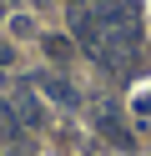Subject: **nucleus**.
Here are the masks:
<instances>
[{"mask_svg":"<svg viewBox=\"0 0 151 156\" xmlns=\"http://www.w3.org/2000/svg\"><path fill=\"white\" fill-rule=\"evenodd\" d=\"M70 30L81 35L86 51L101 45V5H96V0H70Z\"/></svg>","mask_w":151,"mask_h":156,"instance_id":"obj_1","label":"nucleus"},{"mask_svg":"<svg viewBox=\"0 0 151 156\" xmlns=\"http://www.w3.org/2000/svg\"><path fill=\"white\" fill-rule=\"evenodd\" d=\"M40 45H45V55H50V61H60V66H66L70 55H76V45H70V35H45Z\"/></svg>","mask_w":151,"mask_h":156,"instance_id":"obj_5","label":"nucleus"},{"mask_svg":"<svg viewBox=\"0 0 151 156\" xmlns=\"http://www.w3.org/2000/svg\"><path fill=\"white\" fill-rule=\"evenodd\" d=\"M10 111H15L20 126H30V131H35V126H45V106H40V96L30 91V86H20V91L10 96Z\"/></svg>","mask_w":151,"mask_h":156,"instance_id":"obj_2","label":"nucleus"},{"mask_svg":"<svg viewBox=\"0 0 151 156\" xmlns=\"http://www.w3.org/2000/svg\"><path fill=\"white\" fill-rule=\"evenodd\" d=\"M136 111H141V116H151V96H146V101H141V106H136Z\"/></svg>","mask_w":151,"mask_h":156,"instance_id":"obj_8","label":"nucleus"},{"mask_svg":"<svg viewBox=\"0 0 151 156\" xmlns=\"http://www.w3.org/2000/svg\"><path fill=\"white\" fill-rule=\"evenodd\" d=\"M35 86H40V91L50 96V101H60V106H76V101H81V96H76V86H70L66 76H40Z\"/></svg>","mask_w":151,"mask_h":156,"instance_id":"obj_4","label":"nucleus"},{"mask_svg":"<svg viewBox=\"0 0 151 156\" xmlns=\"http://www.w3.org/2000/svg\"><path fill=\"white\" fill-rule=\"evenodd\" d=\"M10 30H15V35H35V25H30V15H15V20H10Z\"/></svg>","mask_w":151,"mask_h":156,"instance_id":"obj_6","label":"nucleus"},{"mask_svg":"<svg viewBox=\"0 0 151 156\" xmlns=\"http://www.w3.org/2000/svg\"><path fill=\"white\" fill-rule=\"evenodd\" d=\"M96 126H101V131H106L116 146H131V131H126V121H121V111H116L111 101H101V106H96Z\"/></svg>","mask_w":151,"mask_h":156,"instance_id":"obj_3","label":"nucleus"},{"mask_svg":"<svg viewBox=\"0 0 151 156\" xmlns=\"http://www.w3.org/2000/svg\"><path fill=\"white\" fill-rule=\"evenodd\" d=\"M10 66H15V51H10V45H0V76H5Z\"/></svg>","mask_w":151,"mask_h":156,"instance_id":"obj_7","label":"nucleus"}]
</instances>
